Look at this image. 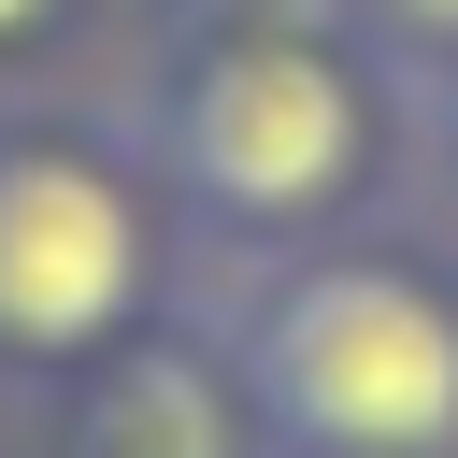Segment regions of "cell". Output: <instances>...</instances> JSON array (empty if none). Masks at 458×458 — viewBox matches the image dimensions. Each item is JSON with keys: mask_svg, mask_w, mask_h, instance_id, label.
Instances as JSON below:
<instances>
[{"mask_svg": "<svg viewBox=\"0 0 458 458\" xmlns=\"http://www.w3.org/2000/svg\"><path fill=\"white\" fill-rule=\"evenodd\" d=\"M129 143L157 157L186 243L215 272L372 229L429 172V86L372 29H157L129 86Z\"/></svg>", "mask_w": 458, "mask_h": 458, "instance_id": "6da1fadb", "label": "cell"}, {"mask_svg": "<svg viewBox=\"0 0 458 458\" xmlns=\"http://www.w3.org/2000/svg\"><path fill=\"white\" fill-rule=\"evenodd\" d=\"M215 344L272 458H458V243L329 229L215 272Z\"/></svg>", "mask_w": 458, "mask_h": 458, "instance_id": "7a4b0ae2", "label": "cell"}, {"mask_svg": "<svg viewBox=\"0 0 458 458\" xmlns=\"http://www.w3.org/2000/svg\"><path fill=\"white\" fill-rule=\"evenodd\" d=\"M186 272L200 243L157 157L129 143V114L0 100V372L14 386H72L129 329L186 315Z\"/></svg>", "mask_w": 458, "mask_h": 458, "instance_id": "3957f363", "label": "cell"}, {"mask_svg": "<svg viewBox=\"0 0 458 458\" xmlns=\"http://www.w3.org/2000/svg\"><path fill=\"white\" fill-rule=\"evenodd\" d=\"M57 444L72 458H272L258 401H243V372H229V344L200 315H157L114 358H86L57 386Z\"/></svg>", "mask_w": 458, "mask_h": 458, "instance_id": "277c9868", "label": "cell"}, {"mask_svg": "<svg viewBox=\"0 0 458 458\" xmlns=\"http://www.w3.org/2000/svg\"><path fill=\"white\" fill-rule=\"evenodd\" d=\"M344 14H358L415 86H444V72H458V0H344Z\"/></svg>", "mask_w": 458, "mask_h": 458, "instance_id": "5b68a950", "label": "cell"}, {"mask_svg": "<svg viewBox=\"0 0 458 458\" xmlns=\"http://www.w3.org/2000/svg\"><path fill=\"white\" fill-rule=\"evenodd\" d=\"M72 29H86V0H0V86H14V72H43Z\"/></svg>", "mask_w": 458, "mask_h": 458, "instance_id": "8992f818", "label": "cell"}, {"mask_svg": "<svg viewBox=\"0 0 458 458\" xmlns=\"http://www.w3.org/2000/svg\"><path fill=\"white\" fill-rule=\"evenodd\" d=\"M429 186H444V215H458V72L429 86Z\"/></svg>", "mask_w": 458, "mask_h": 458, "instance_id": "52a82bcc", "label": "cell"}]
</instances>
